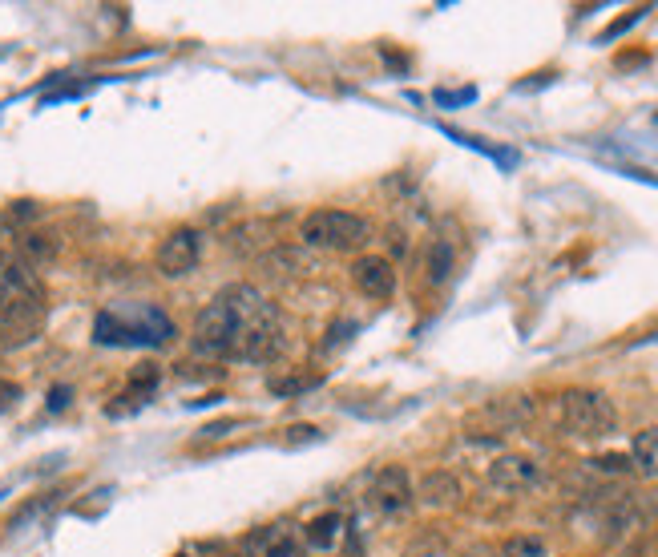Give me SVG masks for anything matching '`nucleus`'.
I'll return each instance as SVG.
<instances>
[{
  "instance_id": "nucleus-1",
  "label": "nucleus",
  "mask_w": 658,
  "mask_h": 557,
  "mask_svg": "<svg viewBox=\"0 0 658 557\" xmlns=\"http://www.w3.org/2000/svg\"><path fill=\"white\" fill-rule=\"evenodd\" d=\"M279 340V311L251 283L223 287L190 327V348L206 360H271Z\"/></svg>"
},
{
  "instance_id": "nucleus-2",
  "label": "nucleus",
  "mask_w": 658,
  "mask_h": 557,
  "mask_svg": "<svg viewBox=\"0 0 658 557\" xmlns=\"http://www.w3.org/2000/svg\"><path fill=\"white\" fill-rule=\"evenodd\" d=\"M174 336V323L158 307H138L134 315L101 311L93 319V340L105 348H158Z\"/></svg>"
},
{
  "instance_id": "nucleus-3",
  "label": "nucleus",
  "mask_w": 658,
  "mask_h": 557,
  "mask_svg": "<svg viewBox=\"0 0 658 557\" xmlns=\"http://www.w3.org/2000/svg\"><path fill=\"white\" fill-rule=\"evenodd\" d=\"M299 239L311 251H360L372 243V222L352 210H311L299 222Z\"/></svg>"
},
{
  "instance_id": "nucleus-4",
  "label": "nucleus",
  "mask_w": 658,
  "mask_h": 557,
  "mask_svg": "<svg viewBox=\"0 0 658 557\" xmlns=\"http://www.w3.org/2000/svg\"><path fill=\"white\" fill-rule=\"evenodd\" d=\"M558 420L570 436H582V440H602L618 428V408L606 392H594V388H570L562 392L558 400Z\"/></svg>"
},
{
  "instance_id": "nucleus-5",
  "label": "nucleus",
  "mask_w": 658,
  "mask_h": 557,
  "mask_svg": "<svg viewBox=\"0 0 658 557\" xmlns=\"http://www.w3.org/2000/svg\"><path fill=\"white\" fill-rule=\"evenodd\" d=\"M45 327V299H17L0 303V344L5 348H25L41 336Z\"/></svg>"
},
{
  "instance_id": "nucleus-6",
  "label": "nucleus",
  "mask_w": 658,
  "mask_h": 557,
  "mask_svg": "<svg viewBox=\"0 0 658 557\" xmlns=\"http://www.w3.org/2000/svg\"><path fill=\"white\" fill-rule=\"evenodd\" d=\"M412 501H416V489H412V481H408V473H404L400 465H388V469L376 473V481H372V489H368V509H372V513H380V517H400V513L412 509Z\"/></svg>"
},
{
  "instance_id": "nucleus-7",
  "label": "nucleus",
  "mask_w": 658,
  "mask_h": 557,
  "mask_svg": "<svg viewBox=\"0 0 658 557\" xmlns=\"http://www.w3.org/2000/svg\"><path fill=\"white\" fill-rule=\"evenodd\" d=\"M198 259H202V235H198L194 227H178V231H170V235L162 239L158 255H154V263H158V271H162L166 279H182V275H190V271L198 267Z\"/></svg>"
},
{
  "instance_id": "nucleus-8",
  "label": "nucleus",
  "mask_w": 658,
  "mask_h": 557,
  "mask_svg": "<svg viewBox=\"0 0 658 557\" xmlns=\"http://www.w3.org/2000/svg\"><path fill=\"white\" fill-rule=\"evenodd\" d=\"M489 485L501 489V493H529V489L541 485V469H537L529 457L505 453V457H497V461L489 465Z\"/></svg>"
},
{
  "instance_id": "nucleus-9",
  "label": "nucleus",
  "mask_w": 658,
  "mask_h": 557,
  "mask_svg": "<svg viewBox=\"0 0 658 557\" xmlns=\"http://www.w3.org/2000/svg\"><path fill=\"white\" fill-rule=\"evenodd\" d=\"M352 283L368 299H392L396 295V267L384 255H360L352 263Z\"/></svg>"
},
{
  "instance_id": "nucleus-10",
  "label": "nucleus",
  "mask_w": 658,
  "mask_h": 557,
  "mask_svg": "<svg viewBox=\"0 0 658 557\" xmlns=\"http://www.w3.org/2000/svg\"><path fill=\"white\" fill-rule=\"evenodd\" d=\"M247 557H303V545L291 525H263L247 537Z\"/></svg>"
},
{
  "instance_id": "nucleus-11",
  "label": "nucleus",
  "mask_w": 658,
  "mask_h": 557,
  "mask_svg": "<svg viewBox=\"0 0 658 557\" xmlns=\"http://www.w3.org/2000/svg\"><path fill=\"white\" fill-rule=\"evenodd\" d=\"M416 497H420L424 505H432V509H449V505L461 501V481H457L449 469H432V473L420 477Z\"/></svg>"
},
{
  "instance_id": "nucleus-12",
  "label": "nucleus",
  "mask_w": 658,
  "mask_h": 557,
  "mask_svg": "<svg viewBox=\"0 0 658 557\" xmlns=\"http://www.w3.org/2000/svg\"><path fill=\"white\" fill-rule=\"evenodd\" d=\"M158 388V368L154 364H142V368H134V376H130V388L118 396L122 404H109V416H126V412H134V408H142L146 400H150V392Z\"/></svg>"
},
{
  "instance_id": "nucleus-13",
  "label": "nucleus",
  "mask_w": 658,
  "mask_h": 557,
  "mask_svg": "<svg viewBox=\"0 0 658 557\" xmlns=\"http://www.w3.org/2000/svg\"><path fill=\"white\" fill-rule=\"evenodd\" d=\"M344 529H348L344 513H323V517H315V521L303 529V545H311V549H332V545L344 537Z\"/></svg>"
},
{
  "instance_id": "nucleus-14",
  "label": "nucleus",
  "mask_w": 658,
  "mask_h": 557,
  "mask_svg": "<svg viewBox=\"0 0 658 557\" xmlns=\"http://www.w3.org/2000/svg\"><path fill=\"white\" fill-rule=\"evenodd\" d=\"M449 275H453V247L445 239H432L424 247V279L428 287H441Z\"/></svg>"
},
{
  "instance_id": "nucleus-15",
  "label": "nucleus",
  "mask_w": 658,
  "mask_h": 557,
  "mask_svg": "<svg viewBox=\"0 0 658 557\" xmlns=\"http://www.w3.org/2000/svg\"><path fill=\"white\" fill-rule=\"evenodd\" d=\"M630 461L642 477H658V424L654 428H642L630 444Z\"/></svg>"
},
{
  "instance_id": "nucleus-16",
  "label": "nucleus",
  "mask_w": 658,
  "mask_h": 557,
  "mask_svg": "<svg viewBox=\"0 0 658 557\" xmlns=\"http://www.w3.org/2000/svg\"><path fill=\"white\" fill-rule=\"evenodd\" d=\"M57 251H61L57 235H41V231H25V235H21V255H25L29 267H33V263H53Z\"/></svg>"
},
{
  "instance_id": "nucleus-17",
  "label": "nucleus",
  "mask_w": 658,
  "mask_h": 557,
  "mask_svg": "<svg viewBox=\"0 0 658 557\" xmlns=\"http://www.w3.org/2000/svg\"><path fill=\"white\" fill-rule=\"evenodd\" d=\"M501 557H545V541L541 537H509L501 545Z\"/></svg>"
},
{
  "instance_id": "nucleus-18",
  "label": "nucleus",
  "mask_w": 658,
  "mask_h": 557,
  "mask_svg": "<svg viewBox=\"0 0 658 557\" xmlns=\"http://www.w3.org/2000/svg\"><path fill=\"white\" fill-rule=\"evenodd\" d=\"M33 218H41V206L37 202H13L5 214H0V227H25V222H33Z\"/></svg>"
},
{
  "instance_id": "nucleus-19",
  "label": "nucleus",
  "mask_w": 658,
  "mask_h": 557,
  "mask_svg": "<svg viewBox=\"0 0 658 557\" xmlns=\"http://www.w3.org/2000/svg\"><path fill=\"white\" fill-rule=\"evenodd\" d=\"M646 13H650V9H634V13H626L622 21H614V25H610V29H606V33L598 37V45H606V41H614V37H622V33H626L630 25H638V21L646 17Z\"/></svg>"
},
{
  "instance_id": "nucleus-20",
  "label": "nucleus",
  "mask_w": 658,
  "mask_h": 557,
  "mask_svg": "<svg viewBox=\"0 0 658 557\" xmlns=\"http://www.w3.org/2000/svg\"><path fill=\"white\" fill-rule=\"evenodd\" d=\"M590 465H594V469H602V473H630V469H634V461H630V457H622V453H606V457H594Z\"/></svg>"
},
{
  "instance_id": "nucleus-21",
  "label": "nucleus",
  "mask_w": 658,
  "mask_h": 557,
  "mask_svg": "<svg viewBox=\"0 0 658 557\" xmlns=\"http://www.w3.org/2000/svg\"><path fill=\"white\" fill-rule=\"evenodd\" d=\"M307 440H319V428L315 424H291L283 444H307Z\"/></svg>"
},
{
  "instance_id": "nucleus-22",
  "label": "nucleus",
  "mask_w": 658,
  "mask_h": 557,
  "mask_svg": "<svg viewBox=\"0 0 658 557\" xmlns=\"http://www.w3.org/2000/svg\"><path fill=\"white\" fill-rule=\"evenodd\" d=\"M315 380H271V392L275 396H295V392H307Z\"/></svg>"
},
{
  "instance_id": "nucleus-23",
  "label": "nucleus",
  "mask_w": 658,
  "mask_h": 557,
  "mask_svg": "<svg viewBox=\"0 0 658 557\" xmlns=\"http://www.w3.org/2000/svg\"><path fill=\"white\" fill-rule=\"evenodd\" d=\"M69 400H73V388H69V384H57V388L49 392V412H61Z\"/></svg>"
},
{
  "instance_id": "nucleus-24",
  "label": "nucleus",
  "mask_w": 658,
  "mask_h": 557,
  "mask_svg": "<svg viewBox=\"0 0 658 557\" xmlns=\"http://www.w3.org/2000/svg\"><path fill=\"white\" fill-rule=\"evenodd\" d=\"M473 97H477V89H461V93L436 89V101H441V105H465V101H473Z\"/></svg>"
},
{
  "instance_id": "nucleus-25",
  "label": "nucleus",
  "mask_w": 658,
  "mask_h": 557,
  "mask_svg": "<svg viewBox=\"0 0 658 557\" xmlns=\"http://www.w3.org/2000/svg\"><path fill=\"white\" fill-rule=\"evenodd\" d=\"M17 400H21V388H17V384H9V380H0V412L13 408Z\"/></svg>"
},
{
  "instance_id": "nucleus-26",
  "label": "nucleus",
  "mask_w": 658,
  "mask_h": 557,
  "mask_svg": "<svg viewBox=\"0 0 658 557\" xmlns=\"http://www.w3.org/2000/svg\"><path fill=\"white\" fill-rule=\"evenodd\" d=\"M239 424H243V420H218V424H206V428H202V436H206V440H214V436H227V432H231V428H239Z\"/></svg>"
},
{
  "instance_id": "nucleus-27",
  "label": "nucleus",
  "mask_w": 658,
  "mask_h": 557,
  "mask_svg": "<svg viewBox=\"0 0 658 557\" xmlns=\"http://www.w3.org/2000/svg\"><path fill=\"white\" fill-rule=\"evenodd\" d=\"M646 340H658V331H654V336H646Z\"/></svg>"
},
{
  "instance_id": "nucleus-28",
  "label": "nucleus",
  "mask_w": 658,
  "mask_h": 557,
  "mask_svg": "<svg viewBox=\"0 0 658 557\" xmlns=\"http://www.w3.org/2000/svg\"><path fill=\"white\" fill-rule=\"evenodd\" d=\"M174 557H190V553H174Z\"/></svg>"
},
{
  "instance_id": "nucleus-29",
  "label": "nucleus",
  "mask_w": 658,
  "mask_h": 557,
  "mask_svg": "<svg viewBox=\"0 0 658 557\" xmlns=\"http://www.w3.org/2000/svg\"><path fill=\"white\" fill-rule=\"evenodd\" d=\"M654 122H658V118H654Z\"/></svg>"
}]
</instances>
